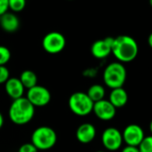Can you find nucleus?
<instances>
[{
  "mask_svg": "<svg viewBox=\"0 0 152 152\" xmlns=\"http://www.w3.org/2000/svg\"><path fill=\"white\" fill-rule=\"evenodd\" d=\"M96 136V128L91 123H84L80 125L76 132L77 141L83 144L90 143Z\"/></svg>",
  "mask_w": 152,
  "mask_h": 152,
  "instance_id": "nucleus-12",
  "label": "nucleus"
},
{
  "mask_svg": "<svg viewBox=\"0 0 152 152\" xmlns=\"http://www.w3.org/2000/svg\"><path fill=\"white\" fill-rule=\"evenodd\" d=\"M105 94H106L105 88L102 85H99V84H95V85L91 86L88 88L87 93H86V94L93 101L94 103L104 99Z\"/></svg>",
  "mask_w": 152,
  "mask_h": 152,
  "instance_id": "nucleus-17",
  "label": "nucleus"
},
{
  "mask_svg": "<svg viewBox=\"0 0 152 152\" xmlns=\"http://www.w3.org/2000/svg\"><path fill=\"white\" fill-rule=\"evenodd\" d=\"M11 60L10 50L4 45H0V66L5 65Z\"/></svg>",
  "mask_w": 152,
  "mask_h": 152,
  "instance_id": "nucleus-20",
  "label": "nucleus"
},
{
  "mask_svg": "<svg viewBox=\"0 0 152 152\" xmlns=\"http://www.w3.org/2000/svg\"><path fill=\"white\" fill-rule=\"evenodd\" d=\"M121 152H140V151H139L138 148H137V147H135V146H128V145H126V146L122 150V151Z\"/></svg>",
  "mask_w": 152,
  "mask_h": 152,
  "instance_id": "nucleus-24",
  "label": "nucleus"
},
{
  "mask_svg": "<svg viewBox=\"0 0 152 152\" xmlns=\"http://www.w3.org/2000/svg\"><path fill=\"white\" fill-rule=\"evenodd\" d=\"M139 46L134 38L127 35H120L112 39L111 53L121 63L131 62L138 55Z\"/></svg>",
  "mask_w": 152,
  "mask_h": 152,
  "instance_id": "nucleus-1",
  "label": "nucleus"
},
{
  "mask_svg": "<svg viewBox=\"0 0 152 152\" xmlns=\"http://www.w3.org/2000/svg\"><path fill=\"white\" fill-rule=\"evenodd\" d=\"M8 0H0V16L8 12Z\"/></svg>",
  "mask_w": 152,
  "mask_h": 152,
  "instance_id": "nucleus-23",
  "label": "nucleus"
},
{
  "mask_svg": "<svg viewBox=\"0 0 152 152\" xmlns=\"http://www.w3.org/2000/svg\"><path fill=\"white\" fill-rule=\"evenodd\" d=\"M3 126H4V117H3L2 113L0 112V129L3 127Z\"/></svg>",
  "mask_w": 152,
  "mask_h": 152,
  "instance_id": "nucleus-25",
  "label": "nucleus"
},
{
  "mask_svg": "<svg viewBox=\"0 0 152 152\" xmlns=\"http://www.w3.org/2000/svg\"><path fill=\"white\" fill-rule=\"evenodd\" d=\"M42 46L46 53L50 54H56L63 51L65 48L66 38L61 33L58 31H52L44 37L42 40Z\"/></svg>",
  "mask_w": 152,
  "mask_h": 152,
  "instance_id": "nucleus-6",
  "label": "nucleus"
},
{
  "mask_svg": "<svg viewBox=\"0 0 152 152\" xmlns=\"http://www.w3.org/2000/svg\"><path fill=\"white\" fill-rule=\"evenodd\" d=\"M140 152H152V137L145 136L137 146Z\"/></svg>",
  "mask_w": 152,
  "mask_h": 152,
  "instance_id": "nucleus-19",
  "label": "nucleus"
},
{
  "mask_svg": "<svg viewBox=\"0 0 152 152\" xmlns=\"http://www.w3.org/2000/svg\"><path fill=\"white\" fill-rule=\"evenodd\" d=\"M57 142L55 131L49 126H39L31 134V143L38 151H47L52 149Z\"/></svg>",
  "mask_w": 152,
  "mask_h": 152,
  "instance_id": "nucleus-4",
  "label": "nucleus"
},
{
  "mask_svg": "<svg viewBox=\"0 0 152 152\" xmlns=\"http://www.w3.org/2000/svg\"><path fill=\"white\" fill-rule=\"evenodd\" d=\"M123 142L128 146L137 147L145 137L142 128L136 124H130L124 129L122 133Z\"/></svg>",
  "mask_w": 152,
  "mask_h": 152,
  "instance_id": "nucleus-10",
  "label": "nucleus"
},
{
  "mask_svg": "<svg viewBox=\"0 0 152 152\" xmlns=\"http://www.w3.org/2000/svg\"><path fill=\"white\" fill-rule=\"evenodd\" d=\"M4 89L7 95L12 100L23 97L24 94V86L21 82L17 77H10L4 83Z\"/></svg>",
  "mask_w": 152,
  "mask_h": 152,
  "instance_id": "nucleus-13",
  "label": "nucleus"
},
{
  "mask_svg": "<svg viewBox=\"0 0 152 152\" xmlns=\"http://www.w3.org/2000/svg\"><path fill=\"white\" fill-rule=\"evenodd\" d=\"M113 37L99 39L93 43L91 53L96 59H105L111 53V45Z\"/></svg>",
  "mask_w": 152,
  "mask_h": 152,
  "instance_id": "nucleus-11",
  "label": "nucleus"
},
{
  "mask_svg": "<svg viewBox=\"0 0 152 152\" xmlns=\"http://www.w3.org/2000/svg\"><path fill=\"white\" fill-rule=\"evenodd\" d=\"M0 27L5 32H15L20 27L19 17L14 12H6L0 16Z\"/></svg>",
  "mask_w": 152,
  "mask_h": 152,
  "instance_id": "nucleus-14",
  "label": "nucleus"
},
{
  "mask_svg": "<svg viewBox=\"0 0 152 152\" xmlns=\"http://www.w3.org/2000/svg\"><path fill=\"white\" fill-rule=\"evenodd\" d=\"M96 152H104V151H96Z\"/></svg>",
  "mask_w": 152,
  "mask_h": 152,
  "instance_id": "nucleus-26",
  "label": "nucleus"
},
{
  "mask_svg": "<svg viewBox=\"0 0 152 152\" xmlns=\"http://www.w3.org/2000/svg\"><path fill=\"white\" fill-rule=\"evenodd\" d=\"M94 102L86 93L76 92L69 98V108L72 113L79 117H85L93 112Z\"/></svg>",
  "mask_w": 152,
  "mask_h": 152,
  "instance_id": "nucleus-5",
  "label": "nucleus"
},
{
  "mask_svg": "<svg viewBox=\"0 0 152 152\" xmlns=\"http://www.w3.org/2000/svg\"><path fill=\"white\" fill-rule=\"evenodd\" d=\"M102 142L106 150L116 151L119 150L123 144L122 133L115 127H108L102 133Z\"/></svg>",
  "mask_w": 152,
  "mask_h": 152,
  "instance_id": "nucleus-8",
  "label": "nucleus"
},
{
  "mask_svg": "<svg viewBox=\"0 0 152 152\" xmlns=\"http://www.w3.org/2000/svg\"><path fill=\"white\" fill-rule=\"evenodd\" d=\"M18 152H38V150L31 142H27L19 148Z\"/></svg>",
  "mask_w": 152,
  "mask_h": 152,
  "instance_id": "nucleus-22",
  "label": "nucleus"
},
{
  "mask_svg": "<svg viewBox=\"0 0 152 152\" xmlns=\"http://www.w3.org/2000/svg\"><path fill=\"white\" fill-rule=\"evenodd\" d=\"M8 6L12 12H21L26 6V0H8Z\"/></svg>",
  "mask_w": 152,
  "mask_h": 152,
  "instance_id": "nucleus-18",
  "label": "nucleus"
},
{
  "mask_svg": "<svg viewBox=\"0 0 152 152\" xmlns=\"http://www.w3.org/2000/svg\"><path fill=\"white\" fill-rule=\"evenodd\" d=\"M11 121L17 126H24L29 123L35 115V107L26 97H20L12 101L8 111Z\"/></svg>",
  "mask_w": 152,
  "mask_h": 152,
  "instance_id": "nucleus-2",
  "label": "nucleus"
},
{
  "mask_svg": "<svg viewBox=\"0 0 152 152\" xmlns=\"http://www.w3.org/2000/svg\"><path fill=\"white\" fill-rule=\"evenodd\" d=\"M109 102L116 109L122 108L128 102V94H127L126 91L123 87L111 89V92L110 94Z\"/></svg>",
  "mask_w": 152,
  "mask_h": 152,
  "instance_id": "nucleus-15",
  "label": "nucleus"
},
{
  "mask_svg": "<svg viewBox=\"0 0 152 152\" xmlns=\"http://www.w3.org/2000/svg\"><path fill=\"white\" fill-rule=\"evenodd\" d=\"M126 69L123 63L119 61L111 62L103 71V81L111 89L123 87L126 80Z\"/></svg>",
  "mask_w": 152,
  "mask_h": 152,
  "instance_id": "nucleus-3",
  "label": "nucleus"
},
{
  "mask_svg": "<svg viewBox=\"0 0 152 152\" xmlns=\"http://www.w3.org/2000/svg\"><path fill=\"white\" fill-rule=\"evenodd\" d=\"M9 78H10V71L7 69V67H5V65L0 66V85L4 84Z\"/></svg>",
  "mask_w": 152,
  "mask_h": 152,
  "instance_id": "nucleus-21",
  "label": "nucleus"
},
{
  "mask_svg": "<svg viewBox=\"0 0 152 152\" xmlns=\"http://www.w3.org/2000/svg\"><path fill=\"white\" fill-rule=\"evenodd\" d=\"M69 1H71V0H69Z\"/></svg>",
  "mask_w": 152,
  "mask_h": 152,
  "instance_id": "nucleus-27",
  "label": "nucleus"
},
{
  "mask_svg": "<svg viewBox=\"0 0 152 152\" xmlns=\"http://www.w3.org/2000/svg\"><path fill=\"white\" fill-rule=\"evenodd\" d=\"M19 79L21 82L22 86H24V88L27 89H29L37 85V77L36 73L29 69H26L22 71Z\"/></svg>",
  "mask_w": 152,
  "mask_h": 152,
  "instance_id": "nucleus-16",
  "label": "nucleus"
},
{
  "mask_svg": "<svg viewBox=\"0 0 152 152\" xmlns=\"http://www.w3.org/2000/svg\"><path fill=\"white\" fill-rule=\"evenodd\" d=\"M26 98L34 107H45L51 102L50 91L42 86H35L28 89Z\"/></svg>",
  "mask_w": 152,
  "mask_h": 152,
  "instance_id": "nucleus-7",
  "label": "nucleus"
},
{
  "mask_svg": "<svg viewBox=\"0 0 152 152\" xmlns=\"http://www.w3.org/2000/svg\"><path fill=\"white\" fill-rule=\"evenodd\" d=\"M93 112L99 119L102 121H110L115 118L117 109L109 102V100L102 99L94 103Z\"/></svg>",
  "mask_w": 152,
  "mask_h": 152,
  "instance_id": "nucleus-9",
  "label": "nucleus"
}]
</instances>
